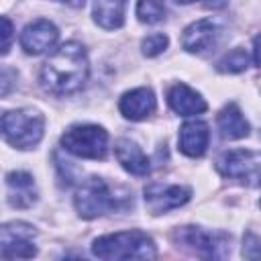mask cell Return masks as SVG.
Returning a JSON list of instances; mask_svg holds the SVG:
<instances>
[{"mask_svg": "<svg viewBox=\"0 0 261 261\" xmlns=\"http://www.w3.org/2000/svg\"><path fill=\"white\" fill-rule=\"evenodd\" d=\"M88 73L90 63L86 49L80 43L69 41L55 49V53L43 63L39 82L43 90H47L49 94L67 96L82 90V86L88 80Z\"/></svg>", "mask_w": 261, "mask_h": 261, "instance_id": "1", "label": "cell"}, {"mask_svg": "<svg viewBox=\"0 0 261 261\" xmlns=\"http://www.w3.org/2000/svg\"><path fill=\"white\" fill-rule=\"evenodd\" d=\"M92 253L100 259H153L155 243L141 230H122L94 241Z\"/></svg>", "mask_w": 261, "mask_h": 261, "instance_id": "2", "label": "cell"}, {"mask_svg": "<svg viewBox=\"0 0 261 261\" xmlns=\"http://www.w3.org/2000/svg\"><path fill=\"white\" fill-rule=\"evenodd\" d=\"M43 114L33 108H18L2 114V135L16 149H33L43 137Z\"/></svg>", "mask_w": 261, "mask_h": 261, "instance_id": "3", "label": "cell"}, {"mask_svg": "<svg viewBox=\"0 0 261 261\" xmlns=\"http://www.w3.org/2000/svg\"><path fill=\"white\" fill-rule=\"evenodd\" d=\"M61 145L75 157L104 159L108 151V133L98 124H73L61 135Z\"/></svg>", "mask_w": 261, "mask_h": 261, "instance_id": "4", "label": "cell"}, {"mask_svg": "<svg viewBox=\"0 0 261 261\" xmlns=\"http://www.w3.org/2000/svg\"><path fill=\"white\" fill-rule=\"evenodd\" d=\"M175 241L181 249L206 257V259H222L230 253V237L224 232L204 230L200 226H181L175 230Z\"/></svg>", "mask_w": 261, "mask_h": 261, "instance_id": "5", "label": "cell"}, {"mask_svg": "<svg viewBox=\"0 0 261 261\" xmlns=\"http://www.w3.org/2000/svg\"><path fill=\"white\" fill-rule=\"evenodd\" d=\"M75 210L82 218H96L118 208V198L102 177H88L75 192Z\"/></svg>", "mask_w": 261, "mask_h": 261, "instance_id": "6", "label": "cell"}, {"mask_svg": "<svg viewBox=\"0 0 261 261\" xmlns=\"http://www.w3.org/2000/svg\"><path fill=\"white\" fill-rule=\"evenodd\" d=\"M216 169L228 177L237 179L245 186H261V153L249 149H232L224 151L216 159Z\"/></svg>", "mask_w": 261, "mask_h": 261, "instance_id": "7", "label": "cell"}, {"mask_svg": "<svg viewBox=\"0 0 261 261\" xmlns=\"http://www.w3.org/2000/svg\"><path fill=\"white\" fill-rule=\"evenodd\" d=\"M35 230L24 222H8L2 226V259H29L37 253L33 245Z\"/></svg>", "mask_w": 261, "mask_h": 261, "instance_id": "8", "label": "cell"}, {"mask_svg": "<svg viewBox=\"0 0 261 261\" xmlns=\"http://www.w3.org/2000/svg\"><path fill=\"white\" fill-rule=\"evenodd\" d=\"M192 196V190L186 186H161L153 184L145 188V204L151 214H163L167 210L184 206Z\"/></svg>", "mask_w": 261, "mask_h": 261, "instance_id": "9", "label": "cell"}, {"mask_svg": "<svg viewBox=\"0 0 261 261\" xmlns=\"http://www.w3.org/2000/svg\"><path fill=\"white\" fill-rule=\"evenodd\" d=\"M220 35H222V31H220L218 22H214L212 18H202V20L192 22L184 31L181 45L190 53H206L218 45Z\"/></svg>", "mask_w": 261, "mask_h": 261, "instance_id": "10", "label": "cell"}, {"mask_svg": "<svg viewBox=\"0 0 261 261\" xmlns=\"http://www.w3.org/2000/svg\"><path fill=\"white\" fill-rule=\"evenodd\" d=\"M57 37H59V33L53 22H49L45 18H37L31 24H27L24 31L20 33V45L27 53L41 55L57 43Z\"/></svg>", "mask_w": 261, "mask_h": 261, "instance_id": "11", "label": "cell"}, {"mask_svg": "<svg viewBox=\"0 0 261 261\" xmlns=\"http://www.w3.org/2000/svg\"><path fill=\"white\" fill-rule=\"evenodd\" d=\"M6 190H8V202L14 208H31L37 202V188L33 175L24 171H10L6 175Z\"/></svg>", "mask_w": 261, "mask_h": 261, "instance_id": "12", "label": "cell"}, {"mask_svg": "<svg viewBox=\"0 0 261 261\" xmlns=\"http://www.w3.org/2000/svg\"><path fill=\"white\" fill-rule=\"evenodd\" d=\"M167 102H169L171 110L179 116H194V114H200L206 110L204 98L186 84L171 86L167 92Z\"/></svg>", "mask_w": 261, "mask_h": 261, "instance_id": "13", "label": "cell"}, {"mask_svg": "<svg viewBox=\"0 0 261 261\" xmlns=\"http://www.w3.org/2000/svg\"><path fill=\"white\" fill-rule=\"evenodd\" d=\"M118 108L128 120H143L155 110V96L149 88H137L122 94Z\"/></svg>", "mask_w": 261, "mask_h": 261, "instance_id": "14", "label": "cell"}, {"mask_svg": "<svg viewBox=\"0 0 261 261\" xmlns=\"http://www.w3.org/2000/svg\"><path fill=\"white\" fill-rule=\"evenodd\" d=\"M114 155L118 163L133 175H147L151 171L149 157L141 151V147L130 139H118L114 145Z\"/></svg>", "mask_w": 261, "mask_h": 261, "instance_id": "15", "label": "cell"}, {"mask_svg": "<svg viewBox=\"0 0 261 261\" xmlns=\"http://www.w3.org/2000/svg\"><path fill=\"white\" fill-rule=\"evenodd\" d=\"M208 124L202 120H190L179 128V151L188 157H200L208 147Z\"/></svg>", "mask_w": 261, "mask_h": 261, "instance_id": "16", "label": "cell"}, {"mask_svg": "<svg viewBox=\"0 0 261 261\" xmlns=\"http://www.w3.org/2000/svg\"><path fill=\"white\" fill-rule=\"evenodd\" d=\"M124 12H126V0H94L92 16L102 29L108 31L120 29L124 22Z\"/></svg>", "mask_w": 261, "mask_h": 261, "instance_id": "17", "label": "cell"}, {"mask_svg": "<svg viewBox=\"0 0 261 261\" xmlns=\"http://www.w3.org/2000/svg\"><path fill=\"white\" fill-rule=\"evenodd\" d=\"M218 130L224 139H243L249 135V122L237 104H226L218 112Z\"/></svg>", "mask_w": 261, "mask_h": 261, "instance_id": "18", "label": "cell"}, {"mask_svg": "<svg viewBox=\"0 0 261 261\" xmlns=\"http://www.w3.org/2000/svg\"><path fill=\"white\" fill-rule=\"evenodd\" d=\"M137 16L141 22H147V24L161 22L165 18V2L163 0H139Z\"/></svg>", "mask_w": 261, "mask_h": 261, "instance_id": "19", "label": "cell"}, {"mask_svg": "<svg viewBox=\"0 0 261 261\" xmlns=\"http://www.w3.org/2000/svg\"><path fill=\"white\" fill-rule=\"evenodd\" d=\"M247 65H249V57H247V53H245V49H232V51H228L220 61H218V71H222V73H239V71H245L247 69Z\"/></svg>", "mask_w": 261, "mask_h": 261, "instance_id": "20", "label": "cell"}, {"mask_svg": "<svg viewBox=\"0 0 261 261\" xmlns=\"http://www.w3.org/2000/svg\"><path fill=\"white\" fill-rule=\"evenodd\" d=\"M167 43H169V41H167V35H163V33H153V35H149L147 39H143L141 49H143V53H145L147 57H155V55H159V53L165 51Z\"/></svg>", "mask_w": 261, "mask_h": 261, "instance_id": "21", "label": "cell"}, {"mask_svg": "<svg viewBox=\"0 0 261 261\" xmlns=\"http://www.w3.org/2000/svg\"><path fill=\"white\" fill-rule=\"evenodd\" d=\"M243 257H247V259H261V237H257L253 232H249L245 237Z\"/></svg>", "mask_w": 261, "mask_h": 261, "instance_id": "22", "label": "cell"}, {"mask_svg": "<svg viewBox=\"0 0 261 261\" xmlns=\"http://www.w3.org/2000/svg\"><path fill=\"white\" fill-rule=\"evenodd\" d=\"M2 27H4V31H2V37H4L2 53L6 55V53H8V49H10V39H12V22H10L6 16H2Z\"/></svg>", "mask_w": 261, "mask_h": 261, "instance_id": "23", "label": "cell"}, {"mask_svg": "<svg viewBox=\"0 0 261 261\" xmlns=\"http://www.w3.org/2000/svg\"><path fill=\"white\" fill-rule=\"evenodd\" d=\"M253 61H255V65L261 67V35H257L253 39Z\"/></svg>", "mask_w": 261, "mask_h": 261, "instance_id": "24", "label": "cell"}, {"mask_svg": "<svg viewBox=\"0 0 261 261\" xmlns=\"http://www.w3.org/2000/svg\"><path fill=\"white\" fill-rule=\"evenodd\" d=\"M57 2H65V4H69V6H84V0H57Z\"/></svg>", "mask_w": 261, "mask_h": 261, "instance_id": "25", "label": "cell"}, {"mask_svg": "<svg viewBox=\"0 0 261 261\" xmlns=\"http://www.w3.org/2000/svg\"><path fill=\"white\" fill-rule=\"evenodd\" d=\"M175 2H179V4H190V2H196V0H175Z\"/></svg>", "mask_w": 261, "mask_h": 261, "instance_id": "26", "label": "cell"}, {"mask_svg": "<svg viewBox=\"0 0 261 261\" xmlns=\"http://www.w3.org/2000/svg\"><path fill=\"white\" fill-rule=\"evenodd\" d=\"M259 204H261V202H259Z\"/></svg>", "mask_w": 261, "mask_h": 261, "instance_id": "27", "label": "cell"}]
</instances>
